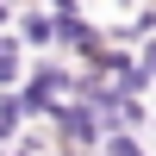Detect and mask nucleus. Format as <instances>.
<instances>
[{"instance_id":"nucleus-1","label":"nucleus","mask_w":156,"mask_h":156,"mask_svg":"<svg viewBox=\"0 0 156 156\" xmlns=\"http://www.w3.org/2000/svg\"><path fill=\"white\" fill-rule=\"evenodd\" d=\"M12 19H19V44H31V50H50L56 44V19H50V12H12Z\"/></svg>"},{"instance_id":"nucleus-5","label":"nucleus","mask_w":156,"mask_h":156,"mask_svg":"<svg viewBox=\"0 0 156 156\" xmlns=\"http://www.w3.org/2000/svg\"><path fill=\"white\" fill-rule=\"evenodd\" d=\"M6 19H12V6H0V25H6Z\"/></svg>"},{"instance_id":"nucleus-4","label":"nucleus","mask_w":156,"mask_h":156,"mask_svg":"<svg viewBox=\"0 0 156 156\" xmlns=\"http://www.w3.org/2000/svg\"><path fill=\"white\" fill-rule=\"evenodd\" d=\"M137 69H144L150 81H156V37H150V44H137Z\"/></svg>"},{"instance_id":"nucleus-3","label":"nucleus","mask_w":156,"mask_h":156,"mask_svg":"<svg viewBox=\"0 0 156 156\" xmlns=\"http://www.w3.org/2000/svg\"><path fill=\"white\" fill-rule=\"evenodd\" d=\"M100 156H150V150L137 144L131 131H106V137H100Z\"/></svg>"},{"instance_id":"nucleus-2","label":"nucleus","mask_w":156,"mask_h":156,"mask_svg":"<svg viewBox=\"0 0 156 156\" xmlns=\"http://www.w3.org/2000/svg\"><path fill=\"white\" fill-rule=\"evenodd\" d=\"M19 69H25V44H19L12 31H0V87L19 81Z\"/></svg>"}]
</instances>
